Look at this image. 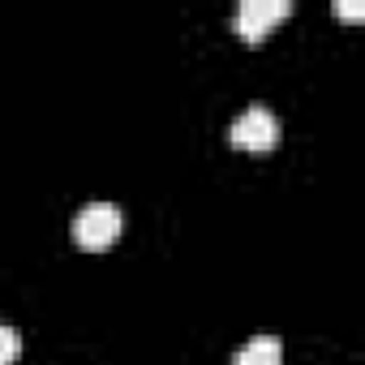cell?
I'll use <instances>...</instances> for the list:
<instances>
[{"label":"cell","mask_w":365,"mask_h":365,"mask_svg":"<svg viewBox=\"0 0 365 365\" xmlns=\"http://www.w3.org/2000/svg\"><path fill=\"white\" fill-rule=\"evenodd\" d=\"M232 365H284V348H279L275 335H254V339L237 352Z\"/></svg>","instance_id":"obj_4"},{"label":"cell","mask_w":365,"mask_h":365,"mask_svg":"<svg viewBox=\"0 0 365 365\" xmlns=\"http://www.w3.org/2000/svg\"><path fill=\"white\" fill-rule=\"evenodd\" d=\"M18 352H22V339H18V331L0 322V365H14V361H18Z\"/></svg>","instance_id":"obj_5"},{"label":"cell","mask_w":365,"mask_h":365,"mask_svg":"<svg viewBox=\"0 0 365 365\" xmlns=\"http://www.w3.org/2000/svg\"><path fill=\"white\" fill-rule=\"evenodd\" d=\"M228 142L237 146V150H275V142H279V116L271 112V108H262V103H254V108H245L232 125H228Z\"/></svg>","instance_id":"obj_2"},{"label":"cell","mask_w":365,"mask_h":365,"mask_svg":"<svg viewBox=\"0 0 365 365\" xmlns=\"http://www.w3.org/2000/svg\"><path fill=\"white\" fill-rule=\"evenodd\" d=\"M120 228H125V215H120V207H112V202H91V207H82L78 215H73V241L82 245V250H108L116 237H120Z\"/></svg>","instance_id":"obj_1"},{"label":"cell","mask_w":365,"mask_h":365,"mask_svg":"<svg viewBox=\"0 0 365 365\" xmlns=\"http://www.w3.org/2000/svg\"><path fill=\"white\" fill-rule=\"evenodd\" d=\"M335 14H339V18H348V22H356V18H361V5H339Z\"/></svg>","instance_id":"obj_6"},{"label":"cell","mask_w":365,"mask_h":365,"mask_svg":"<svg viewBox=\"0 0 365 365\" xmlns=\"http://www.w3.org/2000/svg\"><path fill=\"white\" fill-rule=\"evenodd\" d=\"M292 14L288 0H241V9H237V35L245 43H262L271 35L275 22H284Z\"/></svg>","instance_id":"obj_3"}]
</instances>
